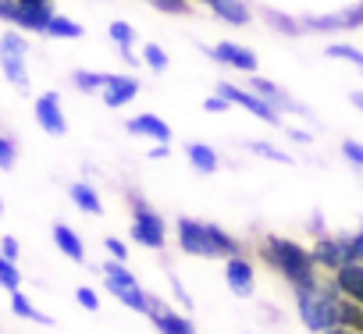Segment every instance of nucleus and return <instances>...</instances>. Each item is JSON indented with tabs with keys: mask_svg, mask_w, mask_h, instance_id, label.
<instances>
[{
	"mask_svg": "<svg viewBox=\"0 0 363 334\" xmlns=\"http://www.w3.org/2000/svg\"><path fill=\"white\" fill-rule=\"evenodd\" d=\"M257 256L271 267V270H278L292 288H310V284H317L320 277H317V263H313V253H306L299 242H292V238H281V235H264L260 238V246H257Z\"/></svg>",
	"mask_w": 363,
	"mask_h": 334,
	"instance_id": "nucleus-1",
	"label": "nucleus"
},
{
	"mask_svg": "<svg viewBox=\"0 0 363 334\" xmlns=\"http://www.w3.org/2000/svg\"><path fill=\"white\" fill-rule=\"evenodd\" d=\"M338 299H342V288L335 284V277H320L310 288H296L299 316L317 334L328 330V327H338Z\"/></svg>",
	"mask_w": 363,
	"mask_h": 334,
	"instance_id": "nucleus-2",
	"label": "nucleus"
},
{
	"mask_svg": "<svg viewBox=\"0 0 363 334\" xmlns=\"http://www.w3.org/2000/svg\"><path fill=\"white\" fill-rule=\"evenodd\" d=\"M104 281H107V288L128 306V309H135V313H146V306H150V295L135 284V274H128L125 270V260H107L104 263Z\"/></svg>",
	"mask_w": 363,
	"mask_h": 334,
	"instance_id": "nucleus-3",
	"label": "nucleus"
},
{
	"mask_svg": "<svg viewBox=\"0 0 363 334\" xmlns=\"http://www.w3.org/2000/svg\"><path fill=\"white\" fill-rule=\"evenodd\" d=\"M26 54H29V43L22 33H4L0 36V68H4L8 82L26 89L29 86V71H26Z\"/></svg>",
	"mask_w": 363,
	"mask_h": 334,
	"instance_id": "nucleus-4",
	"label": "nucleus"
},
{
	"mask_svg": "<svg viewBox=\"0 0 363 334\" xmlns=\"http://www.w3.org/2000/svg\"><path fill=\"white\" fill-rule=\"evenodd\" d=\"M164 231H167L164 217H157L146 200L132 196V238L139 246H146V249H160L164 246Z\"/></svg>",
	"mask_w": 363,
	"mask_h": 334,
	"instance_id": "nucleus-5",
	"label": "nucleus"
},
{
	"mask_svg": "<svg viewBox=\"0 0 363 334\" xmlns=\"http://www.w3.org/2000/svg\"><path fill=\"white\" fill-rule=\"evenodd\" d=\"M218 93H221L225 100H232V103L246 107V110H250V114H257L260 121H267V125H281V110H278L274 103H267L260 93H250V89H239V86H228V82H221V86H218Z\"/></svg>",
	"mask_w": 363,
	"mask_h": 334,
	"instance_id": "nucleus-6",
	"label": "nucleus"
},
{
	"mask_svg": "<svg viewBox=\"0 0 363 334\" xmlns=\"http://www.w3.org/2000/svg\"><path fill=\"white\" fill-rule=\"evenodd\" d=\"M178 246L186 249L189 256H214L207 224H200V221H193V217H178Z\"/></svg>",
	"mask_w": 363,
	"mask_h": 334,
	"instance_id": "nucleus-7",
	"label": "nucleus"
},
{
	"mask_svg": "<svg viewBox=\"0 0 363 334\" xmlns=\"http://www.w3.org/2000/svg\"><path fill=\"white\" fill-rule=\"evenodd\" d=\"M313 263L335 274L342 263H349V238H331V235H320V238L313 242Z\"/></svg>",
	"mask_w": 363,
	"mask_h": 334,
	"instance_id": "nucleus-8",
	"label": "nucleus"
},
{
	"mask_svg": "<svg viewBox=\"0 0 363 334\" xmlns=\"http://www.w3.org/2000/svg\"><path fill=\"white\" fill-rule=\"evenodd\" d=\"M54 18V0H18V29L26 33H43L47 22Z\"/></svg>",
	"mask_w": 363,
	"mask_h": 334,
	"instance_id": "nucleus-9",
	"label": "nucleus"
},
{
	"mask_svg": "<svg viewBox=\"0 0 363 334\" xmlns=\"http://www.w3.org/2000/svg\"><path fill=\"white\" fill-rule=\"evenodd\" d=\"M225 281H228L232 295L250 299V295H253V263H250L242 253H239V256H228V263H225Z\"/></svg>",
	"mask_w": 363,
	"mask_h": 334,
	"instance_id": "nucleus-10",
	"label": "nucleus"
},
{
	"mask_svg": "<svg viewBox=\"0 0 363 334\" xmlns=\"http://www.w3.org/2000/svg\"><path fill=\"white\" fill-rule=\"evenodd\" d=\"M36 121H40V128L50 132V135H65V132H68V121H65V114H61L57 93H43V96L36 100Z\"/></svg>",
	"mask_w": 363,
	"mask_h": 334,
	"instance_id": "nucleus-11",
	"label": "nucleus"
},
{
	"mask_svg": "<svg viewBox=\"0 0 363 334\" xmlns=\"http://www.w3.org/2000/svg\"><path fill=\"white\" fill-rule=\"evenodd\" d=\"M139 93V82L128 75H104V103L107 107H121Z\"/></svg>",
	"mask_w": 363,
	"mask_h": 334,
	"instance_id": "nucleus-12",
	"label": "nucleus"
},
{
	"mask_svg": "<svg viewBox=\"0 0 363 334\" xmlns=\"http://www.w3.org/2000/svg\"><path fill=\"white\" fill-rule=\"evenodd\" d=\"M331 277H335V284L342 288V295H349V299H356V302L363 306V263L349 260V263H342Z\"/></svg>",
	"mask_w": 363,
	"mask_h": 334,
	"instance_id": "nucleus-13",
	"label": "nucleus"
},
{
	"mask_svg": "<svg viewBox=\"0 0 363 334\" xmlns=\"http://www.w3.org/2000/svg\"><path fill=\"white\" fill-rule=\"evenodd\" d=\"M211 57H218V61H225V64H232V68H239V71H257V54L246 50V47H239V43L211 47Z\"/></svg>",
	"mask_w": 363,
	"mask_h": 334,
	"instance_id": "nucleus-14",
	"label": "nucleus"
},
{
	"mask_svg": "<svg viewBox=\"0 0 363 334\" xmlns=\"http://www.w3.org/2000/svg\"><path fill=\"white\" fill-rule=\"evenodd\" d=\"M125 128H128L132 135H150V139H157V142H167V139H171V125L160 121L157 114H139V117H132Z\"/></svg>",
	"mask_w": 363,
	"mask_h": 334,
	"instance_id": "nucleus-15",
	"label": "nucleus"
},
{
	"mask_svg": "<svg viewBox=\"0 0 363 334\" xmlns=\"http://www.w3.org/2000/svg\"><path fill=\"white\" fill-rule=\"evenodd\" d=\"M203 4H207L218 18H225L228 25H246V22H250V8L242 4V0H203Z\"/></svg>",
	"mask_w": 363,
	"mask_h": 334,
	"instance_id": "nucleus-16",
	"label": "nucleus"
},
{
	"mask_svg": "<svg viewBox=\"0 0 363 334\" xmlns=\"http://www.w3.org/2000/svg\"><path fill=\"white\" fill-rule=\"evenodd\" d=\"M54 242H57V249L68 256V260H75V263H86V249H82V238L68 228V224H54Z\"/></svg>",
	"mask_w": 363,
	"mask_h": 334,
	"instance_id": "nucleus-17",
	"label": "nucleus"
},
{
	"mask_svg": "<svg viewBox=\"0 0 363 334\" xmlns=\"http://www.w3.org/2000/svg\"><path fill=\"white\" fill-rule=\"evenodd\" d=\"M338 327H349L352 334H363V306L349 295L338 299Z\"/></svg>",
	"mask_w": 363,
	"mask_h": 334,
	"instance_id": "nucleus-18",
	"label": "nucleus"
},
{
	"mask_svg": "<svg viewBox=\"0 0 363 334\" xmlns=\"http://www.w3.org/2000/svg\"><path fill=\"white\" fill-rule=\"evenodd\" d=\"M150 320L157 323V330H160V334H196V330H193V323H189L186 316H178V313H171L167 306H164L160 313H153Z\"/></svg>",
	"mask_w": 363,
	"mask_h": 334,
	"instance_id": "nucleus-19",
	"label": "nucleus"
},
{
	"mask_svg": "<svg viewBox=\"0 0 363 334\" xmlns=\"http://www.w3.org/2000/svg\"><path fill=\"white\" fill-rule=\"evenodd\" d=\"M186 153H189V163L196 167L200 175H214V171H218V153H214L211 146H203V142H189Z\"/></svg>",
	"mask_w": 363,
	"mask_h": 334,
	"instance_id": "nucleus-20",
	"label": "nucleus"
},
{
	"mask_svg": "<svg viewBox=\"0 0 363 334\" xmlns=\"http://www.w3.org/2000/svg\"><path fill=\"white\" fill-rule=\"evenodd\" d=\"M68 196H72V203H75L79 210H86V214H104V203H100V196H96V189H93V185L75 182V185L68 189Z\"/></svg>",
	"mask_w": 363,
	"mask_h": 334,
	"instance_id": "nucleus-21",
	"label": "nucleus"
},
{
	"mask_svg": "<svg viewBox=\"0 0 363 334\" xmlns=\"http://www.w3.org/2000/svg\"><path fill=\"white\" fill-rule=\"evenodd\" d=\"M207 235H211V246H214V256H239L242 253V246L228 235V231H221L218 224H207Z\"/></svg>",
	"mask_w": 363,
	"mask_h": 334,
	"instance_id": "nucleus-22",
	"label": "nucleus"
},
{
	"mask_svg": "<svg viewBox=\"0 0 363 334\" xmlns=\"http://www.w3.org/2000/svg\"><path fill=\"white\" fill-rule=\"evenodd\" d=\"M11 309H15V316H22V320H33V323H54L47 313H40V309L22 295V288H15V292H11Z\"/></svg>",
	"mask_w": 363,
	"mask_h": 334,
	"instance_id": "nucleus-23",
	"label": "nucleus"
},
{
	"mask_svg": "<svg viewBox=\"0 0 363 334\" xmlns=\"http://www.w3.org/2000/svg\"><path fill=\"white\" fill-rule=\"evenodd\" d=\"M47 36H54V40H79L82 36V25L79 22H72V18H61V15H54L50 22H47V29H43Z\"/></svg>",
	"mask_w": 363,
	"mask_h": 334,
	"instance_id": "nucleus-24",
	"label": "nucleus"
},
{
	"mask_svg": "<svg viewBox=\"0 0 363 334\" xmlns=\"http://www.w3.org/2000/svg\"><path fill=\"white\" fill-rule=\"evenodd\" d=\"M324 54H328V57H338V61H349V64H356V68H363V50H356V47H349V43H331V47H324Z\"/></svg>",
	"mask_w": 363,
	"mask_h": 334,
	"instance_id": "nucleus-25",
	"label": "nucleus"
},
{
	"mask_svg": "<svg viewBox=\"0 0 363 334\" xmlns=\"http://www.w3.org/2000/svg\"><path fill=\"white\" fill-rule=\"evenodd\" d=\"M0 284H4L8 292H15V288H22V274H18V267H15V260H8L4 253H0Z\"/></svg>",
	"mask_w": 363,
	"mask_h": 334,
	"instance_id": "nucleus-26",
	"label": "nucleus"
},
{
	"mask_svg": "<svg viewBox=\"0 0 363 334\" xmlns=\"http://www.w3.org/2000/svg\"><path fill=\"white\" fill-rule=\"evenodd\" d=\"M72 82H75V89H82V93H96V89H104V75H96V71H75Z\"/></svg>",
	"mask_w": 363,
	"mask_h": 334,
	"instance_id": "nucleus-27",
	"label": "nucleus"
},
{
	"mask_svg": "<svg viewBox=\"0 0 363 334\" xmlns=\"http://www.w3.org/2000/svg\"><path fill=\"white\" fill-rule=\"evenodd\" d=\"M15 160H18V146L8 135H0V171H11Z\"/></svg>",
	"mask_w": 363,
	"mask_h": 334,
	"instance_id": "nucleus-28",
	"label": "nucleus"
},
{
	"mask_svg": "<svg viewBox=\"0 0 363 334\" xmlns=\"http://www.w3.org/2000/svg\"><path fill=\"white\" fill-rule=\"evenodd\" d=\"M250 149H253V153H260V156H267V160H278V163H292V156H289V153H281V149H274L271 142H250Z\"/></svg>",
	"mask_w": 363,
	"mask_h": 334,
	"instance_id": "nucleus-29",
	"label": "nucleus"
},
{
	"mask_svg": "<svg viewBox=\"0 0 363 334\" xmlns=\"http://www.w3.org/2000/svg\"><path fill=\"white\" fill-rule=\"evenodd\" d=\"M111 40L118 43V47H132V40H135V33H132V25H125V22H114L111 29Z\"/></svg>",
	"mask_w": 363,
	"mask_h": 334,
	"instance_id": "nucleus-30",
	"label": "nucleus"
},
{
	"mask_svg": "<svg viewBox=\"0 0 363 334\" xmlns=\"http://www.w3.org/2000/svg\"><path fill=\"white\" fill-rule=\"evenodd\" d=\"M143 61L153 68V71H164L167 68V54L160 47H143Z\"/></svg>",
	"mask_w": 363,
	"mask_h": 334,
	"instance_id": "nucleus-31",
	"label": "nucleus"
},
{
	"mask_svg": "<svg viewBox=\"0 0 363 334\" xmlns=\"http://www.w3.org/2000/svg\"><path fill=\"white\" fill-rule=\"evenodd\" d=\"M150 4L167 15H189V0H150Z\"/></svg>",
	"mask_w": 363,
	"mask_h": 334,
	"instance_id": "nucleus-32",
	"label": "nucleus"
},
{
	"mask_svg": "<svg viewBox=\"0 0 363 334\" xmlns=\"http://www.w3.org/2000/svg\"><path fill=\"white\" fill-rule=\"evenodd\" d=\"M267 18H271L274 29H281V33H289V36L303 33V25H299V22H289V15H274V11H267Z\"/></svg>",
	"mask_w": 363,
	"mask_h": 334,
	"instance_id": "nucleus-33",
	"label": "nucleus"
},
{
	"mask_svg": "<svg viewBox=\"0 0 363 334\" xmlns=\"http://www.w3.org/2000/svg\"><path fill=\"white\" fill-rule=\"evenodd\" d=\"M342 156H345L349 163H356V167H363V146H359V142H352V139H345V142H342Z\"/></svg>",
	"mask_w": 363,
	"mask_h": 334,
	"instance_id": "nucleus-34",
	"label": "nucleus"
},
{
	"mask_svg": "<svg viewBox=\"0 0 363 334\" xmlns=\"http://www.w3.org/2000/svg\"><path fill=\"white\" fill-rule=\"evenodd\" d=\"M75 295H79V306H82V309H89V313H96V309H100V299H96V292H93V288H79Z\"/></svg>",
	"mask_w": 363,
	"mask_h": 334,
	"instance_id": "nucleus-35",
	"label": "nucleus"
},
{
	"mask_svg": "<svg viewBox=\"0 0 363 334\" xmlns=\"http://www.w3.org/2000/svg\"><path fill=\"white\" fill-rule=\"evenodd\" d=\"M349 260H356V263H363V231H356V235H349Z\"/></svg>",
	"mask_w": 363,
	"mask_h": 334,
	"instance_id": "nucleus-36",
	"label": "nucleus"
},
{
	"mask_svg": "<svg viewBox=\"0 0 363 334\" xmlns=\"http://www.w3.org/2000/svg\"><path fill=\"white\" fill-rule=\"evenodd\" d=\"M228 107H232V100H225L221 93H218V96H211V100L203 103V110H211V114H225Z\"/></svg>",
	"mask_w": 363,
	"mask_h": 334,
	"instance_id": "nucleus-37",
	"label": "nucleus"
},
{
	"mask_svg": "<svg viewBox=\"0 0 363 334\" xmlns=\"http://www.w3.org/2000/svg\"><path fill=\"white\" fill-rule=\"evenodd\" d=\"M0 253H4L8 260H18V238L15 235H4V238H0Z\"/></svg>",
	"mask_w": 363,
	"mask_h": 334,
	"instance_id": "nucleus-38",
	"label": "nucleus"
},
{
	"mask_svg": "<svg viewBox=\"0 0 363 334\" xmlns=\"http://www.w3.org/2000/svg\"><path fill=\"white\" fill-rule=\"evenodd\" d=\"M171 292H174V299H178L182 306H186V309H193V299H189V292H186V288H182V281H178V277H171Z\"/></svg>",
	"mask_w": 363,
	"mask_h": 334,
	"instance_id": "nucleus-39",
	"label": "nucleus"
},
{
	"mask_svg": "<svg viewBox=\"0 0 363 334\" xmlns=\"http://www.w3.org/2000/svg\"><path fill=\"white\" fill-rule=\"evenodd\" d=\"M104 246H107V253H111L114 260H125V256H128V249H125V242H121V238H107Z\"/></svg>",
	"mask_w": 363,
	"mask_h": 334,
	"instance_id": "nucleus-40",
	"label": "nucleus"
},
{
	"mask_svg": "<svg viewBox=\"0 0 363 334\" xmlns=\"http://www.w3.org/2000/svg\"><path fill=\"white\" fill-rule=\"evenodd\" d=\"M167 153H171V149H167V142H157V146L150 149V160H167Z\"/></svg>",
	"mask_w": 363,
	"mask_h": 334,
	"instance_id": "nucleus-41",
	"label": "nucleus"
},
{
	"mask_svg": "<svg viewBox=\"0 0 363 334\" xmlns=\"http://www.w3.org/2000/svg\"><path fill=\"white\" fill-rule=\"evenodd\" d=\"M310 231H313V235H324V217H320V214H313V221H310Z\"/></svg>",
	"mask_w": 363,
	"mask_h": 334,
	"instance_id": "nucleus-42",
	"label": "nucleus"
},
{
	"mask_svg": "<svg viewBox=\"0 0 363 334\" xmlns=\"http://www.w3.org/2000/svg\"><path fill=\"white\" fill-rule=\"evenodd\" d=\"M289 135H292L296 142H310V132H299V128H289Z\"/></svg>",
	"mask_w": 363,
	"mask_h": 334,
	"instance_id": "nucleus-43",
	"label": "nucleus"
},
{
	"mask_svg": "<svg viewBox=\"0 0 363 334\" xmlns=\"http://www.w3.org/2000/svg\"><path fill=\"white\" fill-rule=\"evenodd\" d=\"M320 334H352L349 327H328V330H320Z\"/></svg>",
	"mask_w": 363,
	"mask_h": 334,
	"instance_id": "nucleus-44",
	"label": "nucleus"
},
{
	"mask_svg": "<svg viewBox=\"0 0 363 334\" xmlns=\"http://www.w3.org/2000/svg\"><path fill=\"white\" fill-rule=\"evenodd\" d=\"M349 100H352V103H356V107L363 110V93H349Z\"/></svg>",
	"mask_w": 363,
	"mask_h": 334,
	"instance_id": "nucleus-45",
	"label": "nucleus"
}]
</instances>
